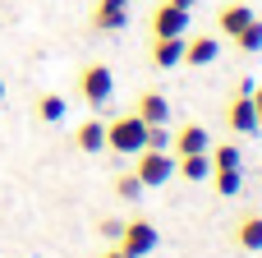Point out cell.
<instances>
[{
	"label": "cell",
	"mask_w": 262,
	"mask_h": 258,
	"mask_svg": "<svg viewBox=\"0 0 262 258\" xmlns=\"http://www.w3.org/2000/svg\"><path fill=\"white\" fill-rule=\"evenodd\" d=\"M134 175L143 180V189H157L175 175V152H161V148H143L134 152Z\"/></svg>",
	"instance_id": "obj_4"
},
{
	"label": "cell",
	"mask_w": 262,
	"mask_h": 258,
	"mask_svg": "<svg viewBox=\"0 0 262 258\" xmlns=\"http://www.w3.org/2000/svg\"><path fill=\"white\" fill-rule=\"evenodd\" d=\"M157 245H161V231H157V222H147V217H129V222L120 226V235H115V249L124 258H147Z\"/></svg>",
	"instance_id": "obj_1"
},
{
	"label": "cell",
	"mask_w": 262,
	"mask_h": 258,
	"mask_svg": "<svg viewBox=\"0 0 262 258\" xmlns=\"http://www.w3.org/2000/svg\"><path fill=\"white\" fill-rule=\"evenodd\" d=\"M115 194H120L124 203H134V199L143 194V180H138L134 171H120V175H115Z\"/></svg>",
	"instance_id": "obj_20"
},
{
	"label": "cell",
	"mask_w": 262,
	"mask_h": 258,
	"mask_svg": "<svg viewBox=\"0 0 262 258\" xmlns=\"http://www.w3.org/2000/svg\"><path fill=\"white\" fill-rule=\"evenodd\" d=\"M226 125L230 134H262L258 125V111H253V83H239L226 102Z\"/></svg>",
	"instance_id": "obj_5"
},
{
	"label": "cell",
	"mask_w": 262,
	"mask_h": 258,
	"mask_svg": "<svg viewBox=\"0 0 262 258\" xmlns=\"http://www.w3.org/2000/svg\"><path fill=\"white\" fill-rule=\"evenodd\" d=\"M147 148L170 152V129H166V125H147Z\"/></svg>",
	"instance_id": "obj_21"
},
{
	"label": "cell",
	"mask_w": 262,
	"mask_h": 258,
	"mask_svg": "<svg viewBox=\"0 0 262 258\" xmlns=\"http://www.w3.org/2000/svg\"><path fill=\"white\" fill-rule=\"evenodd\" d=\"M249 18H253V9H249L244 0H226V5L216 9V32H221V37H235Z\"/></svg>",
	"instance_id": "obj_13"
},
{
	"label": "cell",
	"mask_w": 262,
	"mask_h": 258,
	"mask_svg": "<svg viewBox=\"0 0 262 258\" xmlns=\"http://www.w3.org/2000/svg\"><path fill=\"white\" fill-rule=\"evenodd\" d=\"M88 23H92L97 32H120V28L129 23V0H92Z\"/></svg>",
	"instance_id": "obj_7"
},
{
	"label": "cell",
	"mask_w": 262,
	"mask_h": 258,
	"mask_svg": "<svg viewBox=\"0 0 262 258\" xmlns=\"http://www.w3.org/2000/svg\"><path fill=\"white\" fill-rule=\"evenodd\" d=\"M120 226H124V222H115V217H106V222H101V226H97V231H101V235H106V240H115V235H120Z\"/></svg>",
	"instance_id": "obj_22"
},
{
	"label": "cell",
	"mask_w": 262,
	"mask_h": 258,
	"mask_svg": "<svg viewBox=\"0 0 262 258\" xmlns=\"http://www.w3.org/2000/svg\"><path fill=\"white\" fill-rule=\"evenodd\" d=\"M184 37H189V32H184ZM184 37H152L147 60H152L157 69H175V65L184 60Z\"/></svg>",
	"instance_id": "obj_11"
},
{
	"label": "cell",
	"mask_w": 262,
	"mask_h": 258,
	"mask_svg": "<svg viewBox=\"0 0 262 258\" xmlns=\"http://www.w3.org/2000/svg\"><path fill=\"white\" fill-rule=\"evenodd\" d=\"M37 120L41 125H60L64 120V97L60 92H41L37 97Z\"/></svg>",
	"instance_id": "obj_17"
},
{
	"label": "cell",
	"mask_w": 262,
	"mask_h": 258,
	"mask_svg": "<svg viewBox=\"0 0 262 258\" xmlns=\"http://www.w3.org/2000/svg\"><path fill=\"white\" fill-rule=\"evenodd\" d=\"M170 5H180V9H189V14H193V5H198V0H170Z\"/></svg>",
	"instance_id": "obj_24"
},
{
	"label": "cell",
	"mask_w": 262,
	"mask_h": 258,
	"mask_svg": "<svg viewBox=\"0 0 262 258\" xmlns=\"http://www.w3.org/2000/svg\"><path fill=\"white\" fill-rule=\"evenodd\" d=\"M175 175L189 180V185H198V180L212 175V157L207 152H184V157H175Z\"/></svg>",
	"instance_id": "obj_14"
},
{
	"label": "cell",
	"mask_w": 262,
	"mask_h": 258,
	"mask_svg": "<svg viewBox=\"0 0 262 258\" xmlns=\"http://www.w3.org/2000/svg\"><path fill=\"white\" fill-rule=\"evenodd\" d=\"M78 97L88 102V106H106L111 97H115V74H111V65H83L78 69Z\"/></svg>",
	"instance_id": "obj_3"
},
{
	"label": "cell",
	"mask_w": 262,
	"mask_h": 258,
	"mask_svg": "<svg viewBox=\"0 0 262 258\" xmlns=\"http://www.w3.org/2000/svg\"><path fill=\"white\" fill-rule=\"evenodd\" d=\"M134 115H138L143 125H170V102H166V92L143 88V92L134 97Z\"/></svg>",
	"instance_id": "obj_8"
},
{
	"label": "cell",
	"mask_w": 262,
	"mask_h": 258,
	"mask_svg": "<svg viewBox=\"0 0 262 258\" xmlns=\"http://www.w3.org/2000/svg\"><path fill=\"white\" fill-rule=\"evenodd\" d=\"M216 55H221V37H216V32H198V37H184V60H180V65L203 69V65H212Z\"/></svg>",
	"instance_id": "obj_9"
},
{
	"label": "cell",
	"mask_w": 262,
	"mask_h": 258,
	"mask_svg": "<svg viewBox=\"0 0 262 258\" xmlns=\"http://www.w3.org/2000/svg\"><path fill=\"white\" fill-rule=\"evenodd\" d=\"M230 235H235V245H239L244 254H258L262 249V212H244Z\"/></svg>",
	"instance_id": "obj_12"
},
{
	"label": "cell",
	"mask_w": 262,
	"mask_h": 258,
	"mask_svg": "<svg viewBox=\"0 0 262 258\" xmlns=\"http://www.w3.org/2000/svg\"><path fill=\"white\" fill-rule=\"evenodd\" d=\"M106 148H111V152H124V157L143 152V148H147V125H143L134 111L115 115V120L106 125Z\"/></svg>",
	"instance_id": "obj_2"
},
{
	"label": "cell",
	"mask_w": 262,
	"mask_h": 258,
	"mask_svg": "<svg viewBox=\"0 0 262 258\" xmlns=\"http://www.w3.org/2000/svg\"><path fill=\"white\" fill-rule=\"evenodd\" d=\"M0 102H5V78H0Z\"/></svg>",
	"instance_id": "obj_26"
},
{
	"label": "cell",
	"mask_w": 262,
	"mask_h": 258,
	"mask_svg": "<svg viewBox=\"0 0 262 258\" xmlns=\"http://www.w3.org/2000/svg\"><path fill=\"white\" fill-rule=\"evenodd\" d=\"M253 111H258V125H262V83L253 88Z\"/></svg>",
	"instance_id": "obj_23"
},
{
	"label": "cell",
	"mask_w": 262,
	"mask_h": 258,
	"mask_svg": "<svg viewBox=\"0 0 262 258\" xmlns=\"http://www.w3.org/2000/svg\"><path fill=\"white\" fill-rule=\"evenodd\" d=\"M212 148V138H207V129L203 125H180V129H170V152L175 157H184V152H207Z\"/></svg>",
	"instance_id": "obj_10"
},
{
	"label": "cell",
	"mask_w": 262,
	"mask_h": 258,
	"mask_svg": "<svg viewBox=\"0 0 262 258\" xmlns=\"http://www.w3.org/2000/svg\"><path fill=\"white\" fill-rule=\"evenodd\" d=\"M230 42H235V46H239L244 55H258V51H262V18L253 14V18H249V23H244V28H239V32L230 37Z\"/></svg>",
	"instance_id": "obj_16"
},
{
	"label": "cell",
	"mask_w": 262,
	"mask_h": 258,
	"mask_svg": "<svg viewBox=\"0 0 262 258\" xmlns=\"http://www.w3.org/2000/svg\"><path fill=\"white\" fill-rule=\"evenodd\" d=\"M207 180L216 185V194H221V199H235V194H239V185H244V171H239V166H235V171H212Z\"/></svg>",
	"instance_id": "obj_19"
},
{
	"label": "cell",
	"mask_w": 262,
	"mask_h": 258,
	"mask_svg": "<svg viewBox=\"0 0 262 258\" xmlns=\"http://www.w3.org/2000/svg\"><path fill=\"white\" fill-rule=\"evenodd\" d=\"M147 28H152V37H184L189 32V9H180L170 0H157L152 14H147Z\"/></svg>",
	"instance_id": "obj_6"
},
{
	"label": "cell",
	"mask_w": 262,
	"mask_h": 258,
	"mask_svg": "<svg viewBox=\"0 0 262 258\" xmlns=\"http://www.w3.org/2000/svg\"><path fill=\"white\" fill-rule=\"evenodd\" d=\"M101 258H124V254H120V249H106V254H101Z\"/></svg>",
	"instance_id": "obj_25"
},
{
	"label": "cell",
	"mask_w": 262,
	"mask_h": 258,
	"mask_svg": "<svg viewBox=\"0 0 262 258\" xmlns=\"http://www.w3.org/2000/svg\"><path fill=\"white\" fill-rule=\"evenodd\" d=\"M74 148H78V152H101V148H106V125H101V120H83V125L74 129Z\"/></svg>",
	"instance_id": "obj_15"
},
{
	"label": "cell",
	"mask_w": 262,
	"mask_h": 258,
	"mask_svg": "<svg viewBox=\"0 0 262 258\" xmlns=\"http://www.w3.org/2000/svg\"><path fill=\"white\" fill-rule=\"evenodd\" d=\"M207 157H212V171H235L239 166V143H216V148H207Z\"/></svg>",
	"instance_id": "obj_18"
}]
</instances>
